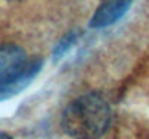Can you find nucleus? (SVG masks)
I'll list each match as a JSON object with an SVG mask.
<instances>
[{"label": "nucleus", "mask_w": 149, "mask_h": 139, "mask_svg": "<svg viewBox=\"0 0 149 139\" xmlns=\"http://www.w3.org/2000/svg\"><path fill=\"white\" fill-rule=\"evenodd\" d=\"M0 139H13L10 135H7V133H4V132H0Z\"/></svg>", "instance_id": "nucleus-6"}, {"label": "nucleus", "mask_w": 149, "mask_h": 139, "mask_svg": "<svg viewBox=\"0 0 149 139\" xmlns=\"http://www.w3.org/2000/svg\"><path fill=\"white\" fill-rule=\"evenodd\" d=\"M133 0H106L96 9L90 19V28H107L120 20L130 9Z\"/></svg>", "instance_id": "nucleus-3"}, {"label": "nucleus", "mask_w": 149, "mask_h": 139, "mask_svg": "<svg viewBox=\"0 0 149 139\" xmlns=\"http://www.w3.org/2000/svg\"><path fill=\"white\" fill-rule=\"evenodd\" d=\"M77 39H78V34H77V32L67 34V35L58 42V45L55 46V49H54V58H55V59L62 58V57L71 49V46L75 45Z\"/></svg>", "instance_id": "nucleus-5"}, {"label": "nucleus", "mask_w": 149, "mask_h": 139, "mask_svg": "<svg viewBox=\"0 0 149 139\" xmlns=\"http://www.w3.org/2000/svg\"><path fill=\"white\" fill-rule=\"evenodd\" d=\"M44 61L39 58L26 59L25 62L0 73V101L9 100L23 92L41 73Z\"/></svg>", "instance_id": "nucleus-2"}, {"label": "nucleus", "mask_w": 149, "mask_h": 139, "mask_svg": "<svg viewBox=\"0 0 149 139\" xmlns=\"http://www.w3.org/2000/svg\"><path fill=\"white\" fill-rule=\"evenodd\" d=\"M111 123V107L107 98L96 92L72 100L61 116L62 131L72 139H99Z\"/></svg>", "instance_id": "nucleus-1"}, {"label": "nucleus", "mask_w": 149, "mask_h": 139, "mask_svg": "<svg viewBox=\"0 0 149 139\" xmlns=\"http://www.w3.org/2000/svg\"><path fill=\"white\" fill-rule=\"evenodd\" d=\"M26 61V52L17 45L3 44L0 45V73L16 67Z\"/></svg>", "instance_id": "nucleus-4"}]
</instances>
